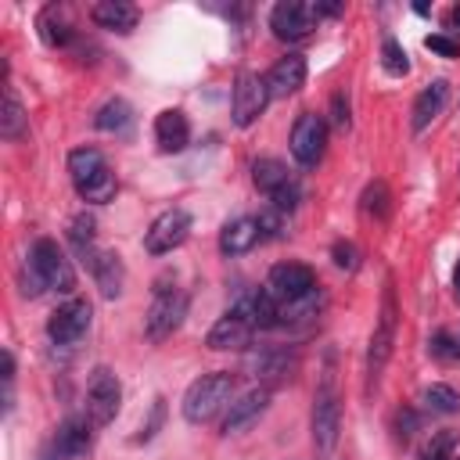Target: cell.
I'll use <instances>...</instances> for the list:
<instances>
[{
	"instance_id": "cell-35",
	"label": "cell",
	"mask_w": 460,
	"mask_h": 460,
	"mask_svg": "<svg viewBox=\"0 0 460 460\" xmlns=\"http://www.w3.org/2000/svg\"><path fill=\"white\" fill-rule=\"evenodd\" d=\"M288 212H280V208H262L255 219H259V230H262V237H284V230H288V219H284Z\"/></svg>"
},
{
	"instance_id": "cell-41",
	"label": "cell",
	"mask_w": 460,
	"mask_h": 460,
	"mask_svg": "<svg viewBox=\"0 0 460 460\" xmlns=\"http://www.w3.org/2000/svg\"><path fill=\"white\" fill-rule=\"evenodd\" d=\"M11 381H14V356L4 349V385L11 388Z\"/></svg>"
},
{
	"instance_id": "cell-4",
	"label": "cell",
	"mask_w": 460,
	"mask_h": 460,
	"mask_svg": "<svg viewBox=\"0 0 460 460\" xmlns=\"http://www.w3.org/2000/svg\"><path fill=\"white\" fill-rule=\"evenodd\" d=\"M313 446L320 453H331L334 442H338V431H341V399H338V388H334V370L327 367L323 381L316 385V395H313Z\"/></svg>"
},
{
	"instance_id": "cell-24",
	"label": "cell",
	"mask_w": 460,
	"mask_h": 460,
	"mask_svg": "<svg viewBox=\"0 0 460 460\" xmlns=\"http://www.w3.org/2000/svg\"><path fill=\"white\" fill-rule=\"evenodd\" d=\"M255 331H270V327H277L280 323V305H277V298L266 291V288H259V291H248L237 305H234Z\"/></svg>"
},
{
	"instance_id": "cell-37",
	"label": "cell",
	"mask_w": 460,
	"mask_h": 460,
	"mask_svg": "<svg viewBox=\"0 0 460 460\" xmlns=\"http://www.w3.org/2000/svg\"><path fill=\"white\" fill-rule=\"evenodd\" d=\"M424 47H428L431 54H438V58H460V40H453V36H446V32H431V36L424 40Z\"/></svg>"
},
{
	"instance_id": "cell-18",
	"label": "cell",
	"mask_w": 460,
	"mask_h": 460,
	"mask_svg": "<svg viewBox=\"0 0 460 460\" xmlns=\"http://www.w3.org/2000/svg\"><path fill=\"white\" fill-rule=\"evenodd\" d=\"M155 144L165 155H176V151H183L190 144V122H187V115L180 108L158 111V119H155Z\"/></svg>"
},
{
	"instance_id": "cell-32",
	"label": "cell",
	"mask_w": 460,
	"mask_h": 460,
	"mask_svg": "<svg viewBox=\"0 0 460 460\" xmlns=\"http://www.w3.org/2000/svg\"><path fill=\"white\" fill-rule=\"evenodd\" d=\"M453 446H456V435H453V431H438V435L420 449L417 460H456V456H453Z\"/></svg>"
},
{
	"instance_id": "cell-5",
	"label": "cell",
	"mask_w": 460,
	"mask_h": 460,
	"mask_svg": "<svg viewBox=\"0 0 460 460\" xmlns=\"http://www.w3.org/2000/svg\"><path fill=\"white\" fill-rule=\"evenodd\" d=\"M29 262L40 273V280L47 284V291H58V295H72L75 291V270H72L68 255L58 248V241L36 237L32 248H29Z\"/></svg>"
},
{
	"instance_id": "cell-1",
	"label": "cell",
	"mask_w": 460,
	"mask_h": 460,
	"mask_svg": "<svg viewBox=\"0 0 460 460\" xmlns=\"http://www.w3.org/2000/svg\"><path fill=\"white\" fill-rule=\"evenodd\" d=\"M68 176H72L75 194L83 201H90V205H104L119 190V180H115L108 158L97 147H75L68 155Z\"/></svg>"
},
{
	"instance_id": "cell-26",
	"label": "cell",
	"mask_w": 460,
	"mask_h": 460,
	"mask_svg": "<svg viewBox=\"0 0 460 460\" xmlns=\"http://www.w3.org/2000/svg\"><path fill=\"white\" fill-rule=\"evenodd\" d=\"M40 36H43V43H50V47H68L72 43V36H75V25L68 22V11L65 7H47L43 14H40Z\"/></svg>"
},
{
	"instance_id": "cell-23",
	"label": "cell",
	"mask_w": 460,
	"mask_h": 460,
	"mask_svg": "<svg viewBox=\"0 0 460 460\" xmlns=\"http://www.w3.org/2000/svg\"><path fill=\"white\" fill-rule=\"evenodd\" d=\"M298 367L295 356H288V349H259L255 356H248V370L255 377H262V385H277V381H288L291 370Z\"/></svg>"
},
{
	"instance_id": "cell-39",
	"label": "cell",
	"mask_w": 460,
	"mask_h": 460,
	"mask_svg": "<svg viewBox=\"0 0 460 460\" xmlns=\"http://www.w3.org/2000/svg\"><path fill=\"white\" fill-rule=\"evenodd\" d=\"M331 126L334 129H349V101H345V93L331 97Z\"/></svg>"
},
{
	"instance_id": "cell-29",
	"label": "cell",
	"mask_w": 460,
	"mask_h": 460,
	"mask_svg": "<svg viewBox=\"0 0 460 460\" xmlns=\"http://www.w3.org/2000/svg\"><path fill=\"white\" fill-rule=\"evenodd\" d=\"M93 126L104 129V133H126V129L133 126V108H129L122 97H111V101H104V104L97 108Z\"/></svg>"
},
{
	"instance_id": "cell-7",
	"label": "cell",
	"mask_w": 460,
	"mask_h": 460,
	"mask_svg": "<svg viewBox=\"0 0 460 460\" xmlns=\"http://www.w3.org/2000/svg\"><path fill=\"white\" fill-rule=\"evenodd\" d=\"M187 316V295L180 288H169L165 280L155 284V298H151V309L144 316V334L151 341H162L169 338Z\"/></svg>"
},
{
	"instance_id": "cell-25",
	"label": "cell",
	"mask_w": 460,
	"mask_h": 460,
	"mask_svg": "<svg viewBox=\"0 0 460 460\" xmlns=\"http://www.w3.org/2000/svg\"><path fill=\"white\" fill-rule=\"evenodd\" d=\"M90 18H93V25H101V29L133 32L137 22H140V11H137L129 0H101V4L90 7Z\"/></svg>"
},
{
	"instance_id": "cell-43",
	"label": "cell",
	"mask_w": 460,
	"mask_h": 460,
	"mask_svg": "<svg viewBox=\"0 0 460 460\" xmlns=\"http://www.w3.org/2000/svg\"><path fill=\"white\" fill-rule=\"evenodd\" d=\"M449 22H453V25H456V29H460V4H456V7H453V11H449Z\"/></svg>"
},
{
	"instance_id": "cell-27",
	"label": "cell",
	"mask_w": 460,
	"mask_h": 460,
	"mask_svg": "<svg viewBox=\"0 0 460 460\" xmlns=\"http://www.w3.org/2000/svg\"><path fill=\"white\" fill-rule=\"evenodd\" d=\"M29 133V115L14 93V86L4 90V108H0V137L4 140H22Z\"/></svg>"
},
{
	"instance_id": "cell-28",
	"label": "cell",
	"mask_w": 460,
	"mask_h": 460,
	"mask_svg": "<svg viewBox=\"0 0 460 460\" xmlns=\"http://www.w3.org/2000/svg\"><path fill=\"white\" fill-rule=\"evenodd\" d=\"M97 219L90 216V212H79V216H72V223H68V244H72V252L83 259V266L93 259V252H97Z\"/></svg>"
},
{
	"instance_id": "cell-22",
	"label": "cell",
	"mask_w": 460,
	"mask_h": 460,
	"mask_svg": "<svg viewBox=\"0 0 460 460\" xmlns=\"http://www.w3.org/2000/svg\"><path fill=\"white\" fill-rule=\"evenodd\" d=\"M259 241H262V230H259V219L255 216H237V219H230L219 230V252L223 255H244Z\"/></svg>"
},
{
	"instance_id": "cell-19",
	"label": "cell",
	"mask_w": 460,
	"mask_h": 460,
	"mask_svg": "<svg viewBox=\"0 0 460 460\" xmlns=\"http://www.w3.org/2000/svg\"><path fill=\"white\" fill-rule=\"evenodd\" d=\"M266 86H270V97H291L295 90H302L305 86V58L288 54V58L273 61V68L266 72Z\"/></svg>"
},
{
	"instance_id": "cell-38",
	"label": "cell",
	"mask_w": 460,
	"mask_h": 460,
	"mask_svg": "<svg viewBox=\"0 0 460 460\" xmlns=\"http://www.w3.org/2000/svg\"><path fill=\"white\" fill-rule=\"evenodd\" d=\"M431 352H435V356H442V359H456V356H460V341H456V338H449L446 331H438V334L431 338Z\"/></svg>"
},
{
	"instance_id": "cell-10",
	"label": "cell",
	"mask_w": 460,
	"mask_h": 460,
	"mask_svg": "<svg viewBox=\"0 0 460 460\" xmlns=\"http://www.w3.org/2000/svg\"><path fill=\"white\" fill-rule=\"evenodd\" d=\"M316 22H320V14H316V7L305 4V0H280V4L270 11V29H273V36L284 40V43L309 40L313 29H316Z\"/></svg>"
},
{
	"instance_id": "cell-9",
	"label": "cell",
	"mask_w": 460,
	"mask_h": 460,
	"mask_svg": "<svg viewBox=\"0 0 460 460\" xmlns=\"http://www.w3.org/2000/svg\"><path fill=\"white\" fill-rule=\"evenodd\" d=\"M270 104V86H266V75L259 72H241L234 79V97H230V115H234V126L248 129Z\"/></svg>"
},
{
	"instance_id": "cell-40",
	"label": "cell",
	"mask_w": 460,
	"mask_h": 460,
	"mask_svg": "<svg viewBox=\"0 0 460 460\" xmlns=\"http://www.w3.org/2000/svg\"><path fill=\"white\" fill-rule=\"evenodd\" d=\"M413 431H417V413H413V410H399V413H395V435H399L402 442H410Z\"/></svg>"
},
{
	"instance_id": "cell-30",
	"label": "cell",
	"mask_w": 460,
	"mask_h": 460,
	"mask_svg": "<svg viewBox=\"0 0 460 460\" xmlns=\"http://www.w3.org/2000/svg\"><path fill=\"white\" fill-rule=\"evenodd\" d=\"M424 406H428L431 413L449 417V413L460 410V392H456L453 385H428V388H424Z\"/></svg>"
},
{
	"instance_id": "cell-34",
	"label": "cell",
	"mask_w": 460,
	"mask_h": 460,
	"mask_svg": "<svg viewBox=\"0 0 460 460\" xmlns=\"http://www.w3.org/2000/svg\"><path fill=\"white\" fill-rule=\"evenodd\" d=\"M162 424H165V399L158 395V399L151 402V417L140 424V431L133 435V442H151V438L158 435V428H162Z\"/></svg>"
},
{
	"instance_id": "cell-21",
	"label": "cell",
	"mask_w": 460,
	"mask_h": 460,
	"mask_svg": "<svg viewBox=\"0 0 460 460\" xmlns=\"http://www.w3.org/2000/svg\"><path fill=\"white\" fill-rule=\"evenodd\" d=\"M86 270H90V277H93V284L101 288V295H104V298H119V295H122L126 270H122V259H119L115 252L97 248V252H93V259L86 262Z\"/></svg>"
},
{
	"instance_id": "cell-14",
	"label": "cell",
	"mask_w": 460,
	"mask_h": 460,
	"mask_svg": "<svg viewBox=\"0 0 460 460\" xmlns=\"http://www.w3.org/2000/svg\"><path fill=\"white\" fill-rule=\"evenodd\" d=\"M323 144H327V122L313 111H302L291 126V155L298 165H316L323 158Z\"/></svg>"
},
{
	"instance_id": "cell-2",
	"label": "cell",
	"mask_w": 460,
	"mask_h": 460,
	"mask_svg": "<svg viewBox=\"0 0 460 460\" xmlns=\"http://www.w3.org/2000/svg\"><path fill=\"white\" fill-rule=\"evenodd\" d=\"M395 327H399L395 284H392V277H385V288H381V309H377V323H374L370 349H367V395L377 388L381 370H385L388 359H392V349H395Z\"/></svg>"
},
{
	"instance_id": "cell-31",
	"label": "cell",
	"mask_w": 460,
	"mask_h": 460,
	"mask_svg": "<svg viewBox=\"0 0 460 460\" xmlns=\"http://www.w3.org/2000/svg\"><path fill=\"white\" fill-rule=\"evenodd\" d=\"M381 65H385L388 75H406L410 72V58H406V50H402L399 40L385 36V43H381Z\"/></svg>"
},
{
	"instance_id": "cell-6",
	"label": "cell",
	"mask_w": 460,
	"mask_h": 460,
	"mask_svg": "<svg viewBox=\"0 0 460 460\" xmlns=\"http://www.w3.org/2000/svg\"><path fill=\"white\" fill-rule=\"evenodd\" d=\"M252 180H255V187L270 198L273 208H280V212H295V208H298L302 190H298V180L288 172L284 162H277V158H259V162L252 165Z\"/></svg>"
},
{
	"instance_id": "cell-11",
	"label": "cell",
	"mask_w": 460,
	"mask_h": 460,
	"mask_svg": "<svg viewBox=\"0 0 460 460\" xmlns=\"http://www.w3.org/2000/svg\"><path fill=\"white\" fill-rule=\"evenodd\" d=\"M190 226H194V219H190V212L187 208H165L162 216H155V223L144 230V248L151 252V255H169L172 248H180L187 237H190Z\"/></svg>"
},
{
	"instance_id": "cell-3",
	"label": "cell",
	"mask_w": 460,
	"mask_h": 460,
	"mask_svg": "<svg viewBox=\"0 0 460 460\" xmlns=\"http://www.w3.org/2000/svg\"><path fill=\"white\" fill-rule=\"evenodd\" d=\"M230 399H234V374L230 370H212V374H201L198 381L187 385L180 410L190 424H205L219 410H226Z\"/></svg>"
},
{
	"instance_id": "cell-33",
	"label": "cell",
	"mask_w": 460,
	"mask_h": 460,
	"mask_svg": "<svg viewBox=\"0 0 460 460\" xmlns=\"http://www.w3.org/2000/svg\"><path fill=\"white\" fill-rule=\"evenodd\" d=\"M363 208L367 212H374L377 219H388V187L377 180V183H370L367 190H363Z\"/></svg>"
},
{
	"instance_id": "cell-12",
	"label": "cell",
	"mask_w": 460,
	"mask_h": 460,
	"mask_svg": "<svg viewBox=\"0 0 460 460\" xmlns=\"http://www.w3.org/2000/svg\"><path fill=\"white\" fill-rule=\"evenodd\" d=\"M266 291L277 298V305H288V302L316 291V273L302 262H277L266 277Z\"/></svg>"
},
{
	"instance_id": "cell-36",
	"label": "cell",
	"mask_w": 460,
	"mask_h": 460,
	"mask_svg": "<svg viewBox=\"0 0 460 460\" xmlns=\"http://www.w3.org/2000/svg\"><path fill=\"white\" fill-rule=\"evenodd\" d=\"M331 259H334V266H338V270H349V273L359 266V252H356V244H352V241H334Z\"/></svg>"
},
{
	"instance_id": "cell-16",
	"label": "cell",
	"mask_w": 460,
	"mask_h": 460,
	"mask_svg": "<svg viewBox=\"0 0 460 460\" xmlns=\"http://www.w3.org/2000/svg\"><path fill=\"white\" fill-rule=\"evenodd\" d=\"M252 334H255V327H252L237 309H230V313H223V316L208 327L205 345H208L212 352H230V349H244V345H252Z\"/></svg>"
},
{
	"instance_id": "cell-8",
	"label": "cell",
	"mask_w": 460,
	"mask_h": 460,
	"mask_svg": "<svg viewBox=\"0 0 460 460\" xmlns=\"http://www.w3.org/2000/svg\"><path fill=\"white\" fill-rule=\"evenodd\" d=\"M119 406H122V385H119V377L108 367H97L90 374V381H86V417H90V424L93 428L111 424L115 413H119Z\"/></svg>"
},
{
	"instance_id": "cell-13",
	"label": "cell",
	"mask_w": 460,
	"mask_h": 460,
	"mask_svg": "<svg viewBox=\"0 0 460 460\" xmlns=\"http://www.w3.org/2000/svg\"><path fill=\"white\" fill-rule=\"evenodd\" d=\"M90 316H93V309H90L86 298H68V302H61V305L50 313V320H47V338H50L54 345H72V341H79V338L86 334Z\"/></svg>"
},
{
	"instance_id": "cell-20",
	"label": "cell",
	"mask_w": 460,
	"mask_h": 460,
	"mask_svg": "<svg viewBox=\"0 0 460 460\" xmlns=\"http://www.w3.org/2000/svg\"><path fill=\"white\" fill-rule=\"evenodd\" d=\"M446 101H449V83H446V79L428 83V86L417 93L413 111H410V126H413V133H424V129H428V126H431V122L442 115Z\"/></svg>"
},
{
	"instance_id": "cell-15",
	"label": "cell",
	"mask_w": 460,
	"mask_h": 460,
	"mask_svg": "<svg viewBox=\"0 0 460 460\" xmlns=\"http://www.w3.org/2000/svg\"><path fill=\"white\" fill-rule=\"evenodd\" d=\"M270 406V388L266 385H255L248 392H241L237 399H230L226 413H223V435H234V431H244L248 424H255Z\"/></svg>"
},
{
	"instance_id": "cell-17",
	"label": "cell",
	"mask_w": 460,
	"mask_h": 460,
	"mask_svg": "<svg viewBox=\"0 0 460 460\" xmlns=\"http://www.w3.org/2000/svg\"><path fill=\"white\" fill-rule=\"evenodd\" d=\"M83 453H90V417H68L50 438L43 460H72Z\"/></svg>"
},
{
	"instance_id": "cell-42",
	"label": "cell",
	"mask_w": 460,
	"mask_h": 460,
	"mask_svg": "<svg viewBox=\"0 0 460 460\" xmlns=\"http://www.w3.org/2000/svg\"><path fill=\"white\" fill-rule=\"evenodd\" d=\"M453 291H456V298H460V262H456V270H453Z\"/></svg>"
}]
</instances>
